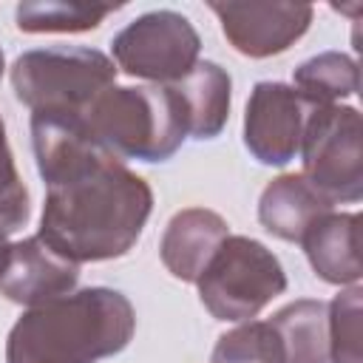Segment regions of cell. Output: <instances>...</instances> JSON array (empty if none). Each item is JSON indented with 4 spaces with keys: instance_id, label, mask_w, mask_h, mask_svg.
I'll use <instances>...</instances> for the list:
<instances>
[{
    "instance_id": "cell-1",
    "label": "cell",
    "mask_w": 363,
    "mask_h": 363,
    "mask_svg": "<svg viewBox=\"0 0 363 363\" xmlns=\"http://www.w3.org/2000/svg\"><path fill=\"white\" fill-rule=\"evenodd\" d=\"M31 147L45 182L37 235L74 264L130 252L153 190L96 139L85 113H31Z\"/></svg>"
},
{
    "instance_id": "cell-2",
    "label": "cell",
    "mask_w": 363,
    "mask_h": 363,
    "mask_svg": "<svg viewBox=\"0 0 363 363\" xmlns=\"http://www.w3.org/2000/svg\"><path fill=\"white\" fill-rule=\"evenodd\" d=\"M133 329V303L119 289L85 286L23 312L9 332L6 363H96L119 354Z\"/></svg>"
},
{
    "instance_id": "cell-3",
    "label": "cell",
    "mask_w": 363,
    "mask_h": 363,
    "mask_svg": "<svg viewBox=\"0 0 363 363\" xmlns=\"http://www.w3.org/2000/svg\"><path fill=\"white\" fill-rule=\"evenodd\" d=\"M85 119L116 159L167 162L187 139V111L173 85L108 88Z\"/></svg>"
},
{
    "instance_id": "cell-4",
    "label": "cell",
    "mask_w": 363,
    "mask_h": 363,
    "mask_svg": "<svg viewBox=\"0 0 363 363\" xmlns=\"http://www.w3.org/2000/svg\"><path fill=\"white\" fill-rule=\"evenodd\" d=\"M113 79V60L85 45L34 48L11 65L14 96L34 113H88Z\"/></svg>"
},
{
    "instance_id": "cell-5",
    "label": "cell",
    "mask_w": 363,
    "mask_h": 363,
    "mask_svg": "<svg viewBox=\"0 0 363 363\" xmlns=\"http://www.w3.org/2000/svg\"><path fill=\"white\" fill-rule=\"evenodd\" d=\"M196 284L204 309L216 320L244 323L286 289V272L261 241L227 235Z\"/></svg>"
},
{
    "instance_id": "cell-6",
    "label": "cell",
    "mask_w": 363,
    "mask_h": 363,
    "mask_svg": "<svg viewBox=\"0 0 363 363\" xmlns=\"http://www.w3.org/2000/svg\"><path fill=\"white\" fill-rule=\"evenodd\" d=\"M303 179L332 204L363 199V125L357 108L315 105L301 139Z\"/></svg>"
},
{
    "instance_id": "cell-7",
    "label": "cell",
    "mask_w": 363,
    "mask_h": 363,
    "mask_svg": "<svg viewBox=\"0 0 363 363\" xmlns=\"http://www.w3.org/2000/svg\"><path fill=\"white\" fill-rule=\"evenodd\" d=\"M116 68L130 77L173 85L199 62L201 40L193 23L170 9L147 11L130 20L111 43Z\"/></svg>"
},
{
    "instance_id": "cell-8",
    "label": "cell",
    "mask_w": 363,
    "mask_h": 363,
    "mask_svg": "<svg viewBox=\"0 0 363 363\" xmlns=\"http://www.w3.org/2000/svg\"><path fill=\"white\" fill-rule=\"evenodd\" d=\"M315 105L286 82H258L244 113V145L261 164L281 167L301 150L303 125Z\"/></svg>"
},
{
    "instance_id": "cell-9",
    "label": "cell",
    "mask_w": 363,
    "mask_h": 363,
    "mask_svg": "<svg viewBox=\"0 0 363 363\" xmlns=\"http://www.w3.org/2000/svg\"><path fill=\"white\" fill-rule=\"evenodd\" d=\"M224 37L244 57H272L295 45L312 26L309 3H210Z\"/></svg>"
},
{
    "instance_id": "cell-10",
    "label": "cell",
    "mask_w": 363,
    "mask_h": 363,
    "mask_svg": "<svg viewBox=\"0 0 363 363\" xmlns=\"http://www.w3.org/2000/svg\"><path fill=\"white\" fill-rule=\"evenodd\" d=\"M77 281H79V264L60 255L40 235L9 244V261L0 278V292L9 301L31 309L74 292Z\"/></svg>"
},
{
    "instance_id": "cell-11",
    "label": "cell",
    "mask_w": 363,
    "mask_h": 363,
    "mask_svg": "<svg viewBox=\"0 0 363 363\" xmlns=\"http://www.w3.org/2000/svg\"><path fill=\"white\" fill-rule=\"evenodd\" d=\"M227 235H230L227 221L218 213L204 210V207L179 210L167 221L162 244H159L162 264L167 267L173 278L196 284Z\"/></svg>"
},
{
    "instance_id": "cell-12",
    "label": "cell",
    "mask_w": 363,
    "mask_h": 363,
    "mask_svg": "<svg viewBox=\"0 0 363 363\" xmlns=\"http://www.w3.org/2000/svg\"><path fill=\"white\" fill-rule=\"evenodd\" d=\"M332 201H326L301 173H286L272 179L258 201V221L267 233L281 241L301 244L309 227L332 213Z\"/></svg>"
},
{
    "instance_id": "cell-13",
    "label": "cell",
    "mask_w": 363,
    "mask_h": 363,
    "mask_svg": "<svg viewBox=\"0 0 363 363\" xmlns=\"http://www.w3.org/2000/svg\"><path fill=\"white\" fill-rule=\"evenodd\" d=\"M357 224H360L357 213H326L303 235V241H301L303 252H306L315 275L323 278L326 284L357 286V281L363 275L360 255H357V247H360Z\"/></svg>"
},
{
    "instance_id": "cell-14",
    "label": "cell",
    "mask_w": 363,
    "mask_h": 363,
    "mask_svg": "<svg viewBox=\"0 0 363 363\" xmlns=\"http://www.w3.org/2000/svg\"><path fill=\"white\" fill-rule=\"evenodd\" d=\"M176 94L187 111V136L190 139H216L230 119V91L233 79L218 62H196L187 77L173 82Z\"/></svg>"
},
{
    "instance_id": "cell-15",
    "label": "cell",
    "mask_w": 363,
    "mask_h": 363,
    "mask_svg": "<svg viewBox=\"0 0 363 363\" xmlns=\"http://www.w3.org/2000/svg\"><path fill=\"white\" fill-rule=\"evenodd\" d=\"M284 346V363H329V303L292 301L269 318Z\"/></svg>"
},
{
    "instance_id": "cell-16",
    "label": "cell",
    "mask_w": 363,
    "mask_h": 363,
    "mask_svg": "<svg viewBox=\"0 0 363 363\" xmlns=\"http://www.w3.org/2000/svg\"><path fill=\"white\" fill-rule=\"evenodd\" d=\"M295 91L312 105H337L360 91V68L349 54L323 51L295 68Z\"/></svg>"
},
{
    "instance_id": "cell-17",
    "label": "cell",
    "mask_w": 363,
    "mask_h": 363,
    "mask_svg": "<svg viewBox=\"0 0 363 363\" xmlns=\"http://www.w3.org/2000/svg\"><path fill=\"white\" fill-rule=\"evenodd\" d=\"M122 9V3H65V0H28L14 11L17 28L28 34H71L91 31L108 14Z\"/></svg>"
},
{
    "instance_id": "cell-18",
    "label": "cell",
    "mask_w": 363,
    "mask_h": 363,
    "mask_svg": "<svg viewBox=\"0 0 363 363\" xmlns=\"http://www.w3.org/2000/svg\"><path fill=\"white\" fill-rule=\"evenodd\" d=\"M210 363H284V346L269 320H244L218 337Z\"/></svg>"
},
{
    "instance_id": "cell-19",
    "label": "cell",
    "mask_w": 363,
    "mask_h": 363,
    "mask_svg": "<svg viewBox=\"0 0 363 363\" xmlns=\"http://www.w3.org/2000/svg\"><path fill=\"white\" fill-rule=\"evenodd\" d=\"M329 360L363 363V289L349 286L329 303Z\"/></svg>"
},
{
    "instance_id": "cell-20",
    "label": "cell",
    "mask_w": 363,
    "mask_h": 363,
    "mask_svg": "<svg viewBox=\"0 0 363 363\" xmlns=\"http://www.w3.org/2000/svg\"><path fill=\"white\" fill-rule=\"evenodd\" d=\"M28 216H31L28 190L14 167V156L6 139V125L0 119V241H6L20 227H26Z\"/></svg>"
},
{
    "instance_id": "cell-21",
    "label": "cell",
    "mask_w": 363,
    "mask_h": 363,
    "mask_svg": "<svg viewBox=\"0 0 363 363\" xmlns=\"http://www.w3.org/2000/svg\"><path fill=\"white\" fill-rule=\"evenodd\" d=\"M6 261H9V244L0 241V278H3V269H6Z\"/></svg>"
}]
</instances>
